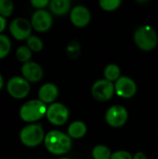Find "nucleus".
I'll use <instances>...</instances> for the list:
<instances>
[{
	"label": "nucleus",
	"mask_w": 158,
	"mask_h": 159,
	"mask_svg": "<svg viewBox=\"0 0 158 159\" xmlns=\"http://www.w3.org/2000/svg\"><path fill=\"white\" fill-rule=\"evenodd\" d=\"M45 145L47 149L54 155H64L72 147L71 138L59 130H52L45 137Z\"/></svg>",
	"instance_id": "1"
},
{
	"label": "nucleus",
	"mask_w": 158,
	"mask_h": 159,
	"mask_svg": "<svg viewBox=\"0 0 158 159\" xmlns=\"http://www.w3.org/2000/svg\"><path fill=\"white\" fill-rule=\"evenodd\" d=\"M134 41L141 49L149 51L154 49L157 45V34L151 26H142L135 32Z\"/></svg>",
	"instance_id": "2"
},
{
	"label": "nucleus",
	"mask_w": 158,
	"mask_h": 159,
	"mask_svg": "<svg viewBox=\"0 0 158 159\" xmlns=\"http://www.w3.org/2000/svg\"><path fill=\"white\" fill-rule=\"evenodd\" d=\"M46 104L40 100H33L24 103L20 110V116L26 122H34L47 114Z\"/></svg>",
	"instance_id": "3"
},
{
	"label": "nucleus",
	"mask_w": 158,
	"mask_h": 159,
	"mask_svg": "<svg viewBox=\"0 0 158 159\" xmlns=\"http://www.w3.org/2000/svg\"><path fill=\"white\" fill-rule=\"evenodd\" d=\"M20 138L26 146H37L44 140V130L40 125H29L21 129Z\"/></svg>",
	"instance_id": "4"
},
{
	"label": "nucleus",
	"mask_w": 158,
	"mask_h": 159,
	"mask_svg": "<svg viewBox=\"0 0 158 159\" xmlns=\"http://www.w3.org/2000/svg\"><path fill=\"white\" fill-rule=\"evenodd\" d=\"M129 114L125 107L121 105H115L108 109L105 115L107 124L113 128H120L124 126L128 120Z\"/></svg>",
	"instance_id": "5"
},
{
	"label": "nucleus",
	"mask_w": 158,
	"mask_h": 159,
	"mask_svg": "<svg viewBox=\"0 0 158 159\" xmlns=\"http://www.w3.org/2000/svg\"><path fill=\"white\" fill-rule=\"evenodd\" d=\"M8 93L15 99L25 98L30 91V85L25 78L15 76L9 79L7 86Z\"/></svg>",
	"instance_id": "6"
},
{
	"label": "nucleus",
	"mask_w": 158,
	"mask_h": 159,
	"mask_svg": "<svg viewBox=\"0 0 158 159\" xmlns=\"http://www.w3.org/2000/svg\"><path fill=\"white\" fill-rule=\"evenodd\" d=\"M92 95L100 102H106L110 100L115 92V86L113 82L106 79H101L94 83L92 86Z\"/></svg>",
	"instance_id": "7"
},
{
	"label": "nucleus",
	"mask_w": 158,
	"mask_h": 159,
	"mask_svg": "<svg viewBox=\"0 0 158 159\" xmlns=\"http://www.w3.org/2000/svg\"><path fill=\"white\" fill-rule=\"evenodd\" d=\"M47 117L50 123L61 126L66 123L69 117V110L61 103H53L47 110Z\"/></svg>",
	"instance_id": "8"
},
{
	"label": "nucleus",
	"mask_w": 158,
	"mask_h": 159,
	"mask_svg": "<svg viewBox=\"0 0 158 159\" xmlns=\"http://www.w3.org/2000/svg\"><path fill=\"white\" fill-rule=\"evenodd\" d=\"M9 30L12 36L17 40H24L31 36L32 26L27 20L18 18L11 22Z\"/></svg>",
	"instance_id": "9"
},
{
	"label": "nucleus",
	"mask_w": 158,
	"mask_h": 159,
	"mask_svg": "<svg viewBox=\"0 0 158 159\" xmlns=\"http://www.w3.org/2000/svg\"><path fill=\"white\" fill-rule=\"evenodd\" d=\"M115 90L118 96L122 98L129 99L136 94L137 86L136 83L131 78L127 76H121L115 82Z\"/></svg>",
	"instance_id": "10"
},
{
	"label": "nucleus",
	"mask_w": 158,
	"mask_h": 159,
	"mask_svg": "<svg viewBox=\"0 0 158 159\" xmlns=\"http://www.w3.org/2000/svg\"><path fill=\"white\" fill-rule=\"evenodd\" d=\"M52 25L51 15L43 9L37 10L32 17V26L37 32H46Z\"/></svg>",
	"instance_id": "11"
},
{
	"label": "nucleus",
	"mask_w": 158,
	"mask_h": 159,
	"mask_svg": "<svg viewBox=\"0 0 158 159\" xmlns=\"http://www.w3.org/2000/svg\"><path fill=\"white\" fill-rule=\"evenodd\" d=\"M70 19L74 25L84 27L90 21V12L84 6H76L72 9Z\"/></svg>",
	"instance_id": "12"
},
{
	"label": "nucleus",
	"mask_w": 158,
	"mask_h": 159,
	"mask_svg": "<svg viewBox=\"0 0 158 159\" xmlns=\"http://www.w3.org/2000/svg\"><path fill=\"white\" fill-rule=\"evenodd\" d=\"M21 73L24 78L30 82H38L43 76V70L39 64L28 61L21 67Z\"/></svg>",
	"instance_id": "13"
},
{
	"label": "nucleus",
	"mask_w": 158,
	"mask_h": 159,
	"mask_svg": "<svg viewBox=\"0 0 158 159\" xmlns=\"http://www.w3.org/2000/svg\"><path fill=\"white\" fill-rule=\"evenodd\" d=\"M58 88L51 83H47L40 88L38 91V96L41 102H43L44 103H49L56 100V98L58 97Z\"/></svg>",
	"instance_id": "14"
},
{
	"label": "nucleus",
	"mask_w": 158,
	"mask_h": 159,
	"mask_svg": "<svg viewBox=\"0 0 158 159\" xmlns=\"http://www.w3.org/2000/svg\"><path fill=\"white\" fill-rule=\"evenodd\" d=\"M71 7V3L69 0H52L49 2L50 10L58 16L65 15Z\"/></svg>",
	"instance_id": "15"
},
{
	"label": "nucleus",
	"mask_w": 158,
	"mask_h": 159,
	"mask_svg": "<svg viewBox=\"0 0 158 159\" xmlns=\"http://www.w3.org/2000/svg\"><path fill=\"white\" fill-rule=\"evenodd\" d=\"M87 132V127L85 123L81 121L73 122L68 127V136L74 139H80L85 136Z\"/></svg>",
	"instance_id": "16"
},
{
	"label": "nucleus",
	"mask_w": 158,
	"mask_h": 159,
	"mask_svg": "<svg viewBox=\"0 0 158 159\" xmlns=\"http://www.w3.org/2000/svg\"><path fill=\"white\" fill-rule=\"evenodd\" d=\"M104 77L106 80L113 82L117 81L120 77V69L116 64H109L104 69Z\"/></svg>",
	"instance_id": "17"
},
{
	"label": "nucleus",
	"mask_w": 158,
	"mask_h": 159,
	"mask_svg": "<svg viewBox=\"0 0 158 159\" xmlns=\"http://www.w3.org/2000/svg\"><path fill=\"white\" fill-rule=\"evenodd\" d=\"M92 157L94 159H111V151L104 145H98L94 147L92 151Z\"/></svg>",
	"instance_id": "18"
},
{
	"label": "nucleus",
	"mask_w": 158,
	"mask_h": 159,
	"mask_svg": "<svg viewBox=\"0 0 158 159\" xmlns=\"http://www.w3.org/2000/svg\"><path fill=\"white\" fill-rule=\"evenodd\" d=\"M16 57H17V59L20 61H22V62L26 63V62L29 61V60L32 57L31 49L28 47H26V46H21V47H20L17 49V51H16Z\"/></svg>",
	"instance_id": "19"
},
{
	"label": "nucleus",
	"mask_w": 158,
	"mask_h": 159,
	"mask_svg": "<svg viewBox=\"0 0 158 159\" xmlns=\"http://www.w3.org/2000/svg\"><path fill=\"white\" fill-rule=\"evenodd\" d=\"M13 3L10 0H0V16L8 17L13 11Z\"/></svg>",
	"instance_id": "20"
},
{
	"label": "nucleus",
	"mask_w": 158,
	"mask_h": 159,
	"mask_svg": "<svg viewBox=\"0 0 158 159\" xmlns=\"http://www.w3.org/2000/svg\"><path fill=\"white\" fill-rule=\"evenodd\" d=\"M27 45L28 48L33 50V51H40L43 48V42L41 41V39L37 36L34 35H31L28 39H27Z\"/></svg>",
	"instance_id": "21"
},
{
	"label": "nucleus",
	"mask_w": 158,
	"mask_h": 159,
	"mask_svg": "<svg viewBox=\"0 0 158 159\" xmlns=\"http://www.w3.org/2000/svg\"><path fill=\"white\" fill-rule=\"evenodd\" d=\"M10 50V41L7 36L0 34V59L6 57Z\"/></svg>",
	"instance_id": "22"
},
{
	"label": "nucleus",
	"mask_w": 158,
	"mask_h": 159,
	"mask_svg": "<svg viewBox=\"0 0 158 159\" xmlns=\"http://www.w3.org/2000/svg\"><path fill=\"white\" fill-rule=\"evenodd\" d=\"M121 5L120 0H101L100 6L103 10L106 11H113L119 7Z\"/></svg>",
	"instance_id": "23"
},
{
	"label": "nucleus",
	"mask_w": 158,
	"mask_h": 159,
	"mask_svg": "<svg viewBox=\"0 0 158 159\" xmlns=\"http://www.w3.org/2000/svg\"><path fill=\"white\" fill-rule=\"evenodd\" d=\"M80 52V47L76 42H72L67 47V54L71 59H74Z\"/></svg>",
	"instance_id": "24"
},
{
	"label": "nucleus",
	"mask_w": 158,
	"mask_h": 159,
	"mask_svg": "<svg viewBox=\"0 0 158 159\" xmlns=\"http://www.w3.org/2000/svg\"><path fill=\"white\" fill-rule=\"evenodd\" d=\"M111 159H133L132 156L126 151H118L112 155Z\"/></svg>",
	"instance_id": "25"
},
{
	"label": "nucleus",
	"mask_w": 158,
	"mask_h": 159,
	"mask_svg": "<svg viewBox=\"0 0 158 159\" xmlns=\"http://www.w3.org/2000/svg\"><path fill=\"white\" fill-rule=\"evenodd\" d=\"M31 4L37 8H42L44 7H46L47 4H49V2L47 0H32Z\"/></svg>",
	"instance_id": "26"
},
{
	"label": "nucleus",
	"mask_w": 158,
	"mask_h": 159,
	"mask_svg": "<svg viewBox=\"0 0 158 159\" xmlns=\"http://www.w3.org/2000/svg\"><path fill=\"white\" fill-rule=\"evenodd\" d=\"M5 27H6V20L4 17L0 16V33L5 29Z\"/></svg>",
	"instance_id": "27"
},
{
	"label": "nucleus",
	"mask_w": 158,
	"mask_h": 159,
	"mask_svg": "<svg viewBox=\"0 0 158 159\" xmlns=\"http://www.w3.org/2000/svg\"><path fill=\"white\" fill-rule=\"evenodd\" d=\"M133 159H147V157L143 154V153H137L134 157H133Z\"/></svg>",
	"instance_id": "28"
},
{
	"label": "nucleus",
	"mask_w": 158,
	"mask_h": 159,
	"mask_svg": "<svg viewBox=\"0 0 158 159\" xmlns=\"http://www.w3.org/2000/svg\"><path fill=\"white\" fill-rule=\"evenodd\" d=\"M3 84H4V82H3V78H2V76H1V75H0V89L3 88Z\"/></svg>",
	"instance_id": "29"
},
{
	"label": "nucleus",
	"mask_w": 158,
	"mask_h": 159,
	"mask_svg": "<svg viewBox=\"0 0 158 159\" xmlns=\"http://www.w3.org/2000/svg\"><path fill=\"white\" fill-rule=\"evenodd\" d=\"M60 159H70V158H65V157H63V158H60Z\"/></svg>",
	"instance_id": "30"
}]
</instances>
